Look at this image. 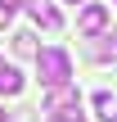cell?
Here are the masks:
<instances>
[{"label":"cell","instance_id":"6da1fadb","mask_svg":"<svg viewBox=\"0 0 117 122\" xmlns=\"http://www.w3.org/2000/svg\"><path fill=\"white\" fill-rule=\"evenodd\" d=\"M36 72H41V81L54 91V86H68V77H72V59H68V50H59V45H50V50H41L36 54Z\"/></svg>","mask_w":117,"mask_h":122},{"label":"cell","instance_id":"7a4b0ae2","mask_svg":"<svg viewBox=\"0 0 117 122\" xmlns=\"http://www.w3.org/2000/svg\"><path fill=\"white\" fill-rule=\"evenodd\" d=\"M81 100H77V86L68 81V86H54L50 95H45V113H68V109H77Z\"/></svg>","mask_w":117,"mask_h":122},{"label":"cell","instance_id":"3957f363","mask_svg":"<svg viewBox=\"0 0 117 122\" xmlns=\"http://www.w3.org/2000/svg\"><path fill=\"white\" fill-rule=\"evenodd\" d=\"M27 14H32L41 27H50V32H59V27H63V14H59L50 0H27Z\"/></svg>","mask_w":117,"mask_h":122},{"label":"cell","instance_id":"277c9868","mask_svg":"<svg viewBox=\"0 0 117 122\" xmlns=\"http://www.w3.org/2000/svg\"><path fill=\"white\" fill-rule=\"evenodd\" d=\"M104 23H108V5H86V9H81V32H86V36H99Z\"/></svg>","mask_w":117,"mask_h":122},{"label":"cell","instance_id":"5b68a950","mask_svg":"<svg viewBox=\"0 0 117 122\" xmlns=\"http://www.w3.org/2000/svg\"><path fill=\"white\" fill-rule=\"evenodd\" d=\"M23 91V72L18 68H0V95H18Z\"/></svg>","mask_w":117,"mask_h":122},{"label":"cell","instance_id":"8992f818","mask_svg":"<svg viewBox=\"0 0 117 122\" xmlns=\"http://www.w3.org/2000/svg\"><path fill=\"white\" fill-rule=\"evenodd\" d=\"M95 113H99L104 122H117V100L108 95V91H99V95H95Z\"/></svg>","mask_w":117,"mask_h":122},{"label":"cell","instance_id":"52a82bcc","mask_svg":"<svg viewBox=\"0 0 117 122\" xmlns=\"http://www.w3.org/2000/svg\"><path fill=\"white\" fill-rule=\"evenodd\" d=\"M14 54L36 59V54H41V50H36V36H32V32H18V36H14Z\"/></svg>","mask_w":117,"mask_h":122},{"label":"cell","instance_id":"ba28073f","mask_svg":"<svg viewBox=\"0 0 117 122\" xmlns=\"http://www.w3.org/2000/svg\"><path fill=\"white\" fill-rule=\"evenodd\" d=\"M18 5H27V0H0V9H9V14H14Z\"/></svg>","mask_w":117,"mask_h":122},{"label":"cell","instance_id":"9c48e42d","mask_svg":"<svg viewBox=\"0 0 117 122\" xmlns=\"http://www.w3.org/2000/svg\"><path fill=\"white\" fill-rule=\"evenodd\" d=\"M5 23H9V9H0V27H5Z\"/></svg>","mask_w":117,"mask_h":122},{"label":"cell","instance_id":"30bf717a","mask_svg":"<svg viewBox=\"0 0 117 122\" xmlns=\"http://www.w3.org/2000/svg\"><path fill=\"white\" fill-rule=\"evenodd\" d=\"M68 5H81V0H68Z\"/></svg>","mask_w":117,"mask_h":122},{"label":"cell","instance_id":"8fae6325","mask_svg":"<svg viewBox=\"0 0 117 122\" xmlns=\"http://www.w3.org/2000/svg\"><path fill=\"white\" fill-rule=\"evenodd\" d=\"M0 122H5V113H0Z\"/></svg>","mask_w":117,"mask_h":122},{"label":"cell","instance_id":"7c38bea8","mask_svg":"<svg viewBox=\"0 0 117 122\" xmlns=\"http://www.w3.org/2000/svg\"><path fill=\"white\" fill-rule=\"evenodd\" d=\"M113 41H117V32H113Z\"/></svg>","mask_w":117,"mask_h":122},{"label":"cell","instance_id":"4fadbf2b","mask_svg":"<svg viewBox=\"0 0 117 122\" xmlns=\"http://www.w3.org/2000/svg\"><path fill=\"white\" fill-rule=\"evenodd\" d=\"M0 68H5V63H0Z\"/></svg>","mask_w":117,"mask_h":122}]
</instances>
